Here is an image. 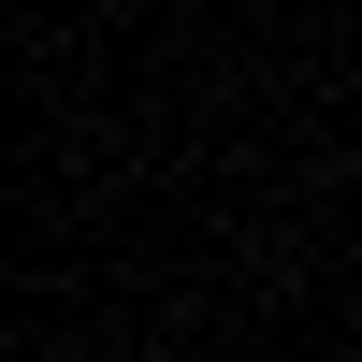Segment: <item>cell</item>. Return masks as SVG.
I'll use <instances>...</instances> for the list:
<instances>
[{"label":"cell","instance_id":"cell-1","mask_svg":"<svg viewBox=\"0 0 362 362\" xmlns=\"http://www.w3.org/2000/svg\"><path fill=\"white\" fill-rule=\"evenodd\" d=\"M44 362H87V348H44Z\"/></svg>","mask_w":362,"mask_h":362}]
</instances>
